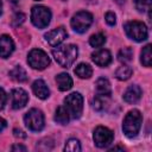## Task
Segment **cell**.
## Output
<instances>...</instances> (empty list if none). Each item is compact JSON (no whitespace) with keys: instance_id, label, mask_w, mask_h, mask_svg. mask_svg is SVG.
Wrapping results in <instances>:
<instances>
[{"instance_id":"19","label":"cell","mask_w":152,"mask_h":152,"mask_svg":"<svg viewBox=\"0 0 152 152\" xmlns=\"http://www.w3.org/2000/svg\"><path fill=\"white\" fill-rule=\"evenodd\" d=\"M75 74L80 78H89L93 75V69H91V66L89 64L81 63L75 68Z\"/></svg>"},{"instance_id":"32","label":"cell","mask_w":152,"mask_h":152,"mask_svg":"<svg viewBox=\"0 0 152 152\" xmlns=\"http://www.w3.org/2000/svg\"><path fill=\"white\" fill-rule=\"evenodd\" d=\"M12 151H26V147L23 145H14L12 146Z\"/></svg>"},{"instance_id":"18","label":"cell","mask_w":152,"mask_h":152,"mask_svg":"<svg viewBox=\"0 0 152 152\" xmlns=\"http://www.w3.org/2000/svg\"><path fill=\"white\" fill-rule=\"evenodd\" d=\"M69 120H70V115H69L68 110L65 109L64 106H59L55 114V121L61 125H66L69 122Z\"/></svg>"},{"instance_id":"5","label":"cell","mask_w":152,"mask_h":152,"mask_svg":"<svg viewBox=\"0 0 152 152\" xmlns=\"http://www.w3.org/2000/svg\"><path fill=\"white\" fill-rule=\"evenodd\" d=\"M32 24L38 28H44L50 24L51 12L45 6H34L31 12Z\"/></svg>"},{"instance_id":"17","label":"cell","mask_w":152,"mask_h":152,"mask_svg":"<svg viewBox=\"0 0 152 152\" xmlns=\"http://www.w3.org/2000/svg\"><path fill=\"white\" fill-rule=\"evenodd\" d=\"M110 91H112V89H110V84H109L108 80L101 77V78H99L96 81V93H97V95H107V96H109Z\"/></svg>"},{"instance_id":"20","label":"cell","mask_w":152,"mask_h":152,"mask_svg":"<svg viewBox=\"0 0 152 152\" xmlns=\"http://www.w3.org/2000/svg\"><path fill=\"white\" fill-rule=\"evenodd\" d=\"M10 76L12 80H14L17 82H25L27 80V74L21 66H15L13 70H11Z\"/></svg>"},{"instance_id":"29","label":"cell","mask_w":152,"mask_h":152,"mask_svg":"<svg viewBox=\"0 0 152 152\" xmlns=\"http://www.w3.org/2000/svg\"><path fill=\"white\" fill-rule=\"evenodd\" d=\"M24 20H25V15H24L23 13H17V14L13 17V21H12V24H13L14 26H19L20 24L24 23Z\"/></svg>"},{"instance_id":"15","label":"cell","mask_w":152,"mask_h":152,"mask_svg":"<svg viewBox=\"0 0 152 152\" xmlns=\"http://www.w3.org/2000/svg\"><path fill=\"white\" fill-rule=\"evenodd\" d=\"M32 89H33L34 95L42 100L49 97V95H50V90L43 80H36L32 84Z\"/></svg>"},{"instance_id":"28","label":"cell","mask_w":152,"mask_h":152,"mask_svg":"<svg viewBox=\"0 0 152 152\" xmlns=\"http://www.w3.org/2000/svg\"><path fill=\"white\" fill-rule=\"evenodd\" d=\"M104 19H106V23L108 25H110V26L115 25V23H116V17H115V14L113 12H107L106 15H104Z\"/></svg>"},{"instance_id":"1","label":"cell","mask_w":152,"mask_h":152,"mask_svg":"<svg viewBox=\"0 0 152 152\" xmlns=\"http://www.w3.org/2000/svg\"><path fill=\"white\" fill-rule=\"evenodd\" d=\"M77 53H78L77 46L72 44L57 46L52 50V56L55 57L56 62L63 68H69L76 61Z\"/></svg>"},{"instance_id":"27","label":"cell","mask_w":152,"mask_h":152,"mask_svg":"<svg viewBox=\"0 0 152 152\" xmlns=\"http://www.w3.org/2000/svg\"><path fill=\"white\" fill-rule=\"evenodd\" d=\"M134 2L139 12H146L151 10V0H134Z\"/></svg>"},{"instance_id":"26","label":"cell","mask_w":152,"mask_h":152,"mask_svg":"<svg viewBox=\"0 0 152 152\" xmlns=\"http://www.w3.org/2000/svg\"><path fill=\"white\" fill-rule=\"evenodd\" d=\"M65 151H70V152H78L81 151V145L80 141L77 139H69L64 146Z\"/></svg>"},{"instance_id":"7","label":"cell","mask_w":152,"mask_h":152,"mask_svg":"<svg viewBox=\"0 0 152 152\" xmlns=\"http://www.w3.org/2000/svg\"><path fill=\"white\" fill-rule=\"evenodd\" d=\"M24 121H25V125L27 126V128L31 131H34V132H38V131L43 129V127H44V115H43L42 110L36 109V108L30 109L25 114Z\"/></svg>"},{"instance_id":"22","label":"cell","mask_w":152,"mask_h":152,"mask_svg":"<svg viewBox=\"0 0 152 152\" xmlns=\"http://www.w3.org/2000/svg\"><path fill=\"white\" fill-rule=\"evenodd\" d=\"M133 57V50L131 48H124L119 51L118 53V59L121 62V63H126V62H129Z\"/></svg>"},{"instance_id":"21","label":"cell","mask_w":152,"mask_h":152,"mask_svg":"<svg viewBox=\"0 0 152 152\" xmlns=\"http://www.w3.org/2000/svg\"><path fill=\"white\" fill-rule=\"evenodd\" d=\"M132 72H133V70H132L131 66H128V65H122V66H120V68L115 71V77H116L118 80H120V81H126V80H128V78L132 76Z\"/></svg>"},{"instance_id":"9","label":"cell","mask_w":152,"mask_h":152,"mask_svg":"<svg viewBox=\"0 0 152 152\" xmlns=\"http://www.w3.org/2000/svg\"><path fill=\"white\" fill-rule=\"evenodd\" d=\"M113 138H114L113 132L107 127L99 126L94 131V141H95V145L100 148H104L109 144H112Z\"/></svg>"},{"instance_id":"33","label":"cell","mask_w":152,"mask_h":152,"mask_svg":"<svg viewBox=\"0 0 152 152\" xmlns=\"http://www.w3.org/2000/svg\"><path fill=\"white\" fill-rule=\"evenodd\" d=\"M6 125H7L6 120H5V119H2V118H0V132L6 127Z\"/></svg>"},{"instance_id":"10","label":"cell","mask_w":152,"mask_h":152,"mask_svg":"<svg viewBox=\"0 0 152 152\" xmlns=\"http://www.w3.org/2000/svg\"><path fill=\"white\" fill-rule=\"evenodd\" d=\"M27 101H28V95L24 89L17 88V89H13L11 91V104H12V108L20 109V108L25 107Z\"/></svg>"},{"instance_id":"8","label":"cell","mask_w":152,"mask_h":152,"mask_svg":"<svg viewBox=\"0 0 152 152\" xmlns=\"http://www.w3.org/2000/svg\"><path fill=\"white\" fill-rule=\"evenodd\" d=\"M27 63L33 69L43 70V69H45L50 64V58H49V56L43 50H40V49H33L28 53Z\"/></svg>"},{"instance_id":"14","label":"cell","mask_w":152,"mask_h":152,"mask_svg":"<svg viewBox=\"0 0 152 152\" xmlns=\"http://www.w3.org/2000/svg\"><path fill=\"white\" fill-rule=\"evenodd\" d=\"M141 93L142 91H141L139 86H137V84L129 86L126 89V91L124 93V100L128 103H135L141 97Z\"/></svg>"},{"instance_id":"37","label":"cell","mask_w":152,"mask_h":152,"mask_svg":"<svg viewBox=\"0 0 152 152\" xmlns=\"http://www.w3.org/2000/svg\"><path fill=\"white\" fill-rule=\"evenodd\" d=\"M10 1H12V2H17L18 0H10Z\"/></svg>"},{"instance_id":"34","label":"cell","mask_w":152,"mask_h":152,"mask_svg":"<svg viewBox=\"0 0 152 152\" xmlns=\"http://www.w3.org/2000/svg\"><path fill=\"white\" fill-rule=\"evenodd\" d=\"M114 150H120V151H124V147H120V146H114L110 148V151H114Z\"/></svg>"},{"instance_id":"30","label":"cell","mask_w":152,"mask_h":152,"mask_svg":"<svg viewBox=\"0 0 152 152\" xmlns=\"http://www.w3.org/2000/svg\"><path fill=\"white\" fill-rule=\"evenodd\" d=\"M6 101H7V95L4 91V89L0 88V109L4 108V106L6 104Z\"/></svg>"},{"instance_id":"2","label":"cell","mask_w":152,"mask_h":152,"mask_svg":"<svg viewBox=\"0 0 152 152\" xmlns=\"http://www.w3.org/2000/svg\"><path fill=\"white\" fill-rule=\"evenodd\" d=\"M141 122H142V115L138 109H133L128 112L122 124V129H124L125 135L128 138L135 137L140 131Z\"/></svg>"},{"instance_id":"4","label":"cell","mask_w":152,"mask_h":152,"mask_svg":"<svg viewBox=\"0 0 152 152\" xmlns=\"http://www.w3.org/2000/svg\"><path fill=\"white\" fill-rule=\"evenodd\" d=\"M125 31H126V34L135 40V42H142L147 38V27L144 23L141 21H137V20H133V21H128L126 25H125Z\"/></svg>"},{"instance_id":"6","label":"cell","mask_w":152,"mask_h":152,"mask_svg":"<svg viewBox=\"0 0 152 152\" xmlns=\"http://www.w3.org/2000/svg\"><path fill=\"white\" fill-rule=\"evenodd\" d=\"M91 24H93V15L86 11L77 12L71 19V27L78 33H84L90 27Z\"/></svg>"},{"instance_id":"31","label":"cell","mask_w":152,"mask_h":152,"mask_svg":"<svg viewBox=\"0 0 152 152\" xmlns=\"http://www.w3.org/2000/svg\"><path fill=\"white\" fill-rule=\"evenodd\" d=\"M13 133H14V135H15L17 138H26V134H24V132L20 131V129H18V128H15V129L13 131Z\"/></svg>"},{"instance_id":"25","label":"cell","mask_w":152,"mask_h":152,"mask_svg":"<svg viewBox=\"0 0 152 152\" xmlns=\"http://www.w3.org/2000/svg\"><path fill=\"white\" fill-rule=\"evenodd\" d=\"M151 45L147 44L142 51H141V63L145 65V66H151Z\"/></svg>"},{"instance_id":"12","label":"cell","mask_w":152,"mask_h":152,"mask_svg":"<svg viewBox=\"0 0 152 152\" xmlns=\"http://www.w3.org/2000/svg\"><path fill=\"white\" fill-rule=\"evenodd\" d=\"M14 50V43L10 36L2 34L0 36V57L7 58Z\"/></svg>"},{"instance_id":"16","label":"cell","mask_w":152,"mask_h":152,"mask_svg":"<svg viewBox=\"0 0 152 152\" xmlns=\"http://www.w3.org/2000/svg\"><path fill=\"white\" fill-rule=\"evenodd\" d=\"M56 82H57L58 89L62 91L69 90L72 87V80L66 72H62L58 76H56Z\"/></svg>"},{"instance_id":"3","label":"cell","mask_w":152,"mask_h":152,"mask_svg":"<svg viewBox=\"0 0 152 152\" xmlns=\"http://www.w3.org/2000/svg\"><path fill=\"white\" fill-rule=\"evenodd\" d=\"M64 107L68 110L70 118L77 119L82 114L83 109V97L80 93H71L64 99Z\"/></svg>"},{"instance_id":"24","label":"cell","mask_w":152,"mask_h":152,"mask_svg":"<svg viewBox=\"0 0 152 152\" xmlns=\"http://www.w3.org/2000/svg\"><path fill=\"white\" fill-rule=\"evenodd\" d=\"M104 43H106V37H104V34H102V33L93 34V36L89 38V44H90L93 48H100V46H102Z\"/></svg>"},{"instance_id":"13","label":"cell","mask_w":152,"mask_h":152,"mask_svg":"<svg viewBox=\"0 0 152 152\" xmlns=\"http://www.w3.org/2000/svg\"><path fill=\"white\" fill-rule=\"evenodd\" d=\"M91 58H93L94 63L97 64L99 66H107L112 62L110 52L108 50H104V49H101V50H97V51L93 52Z\"/></svg>"},{"instance_id":"23","label":"cell","mask_w":152,"mask_h":152,"mask_svg":"<svg viewBox=\"0 0 152 152\" xmlns=\"http://www.w3.org/2000/svg\"><path fill=\"white\" fill-rule=\"evenodd\" d=\"M107 95H96V97L93 101V107L96 110H103L107 106Z\"/></svg>"},{"instance_id":"35","label":"cell","mask_w":152,"mask_h":152,"mask_svg":"<svg viewBox=\"0 0 152 152\" xmlns=\"http://www.w3.org/2000/svg\"><path fill=\"white\" fill-rule=\"evenodd\" d=\"M115 2L119 4V5H122V4L125 2V0H115Z\"/></svg>"},{"instance_id":"36","label":"cell","mask_w":152,"mask_h":152,"mask_svg":"<svg viewBox=\"0 0 152 152\" xmlns=\"http://www.w3.org/2000/svg\"><path fill=\"white\" fill-rule=\"evenodd\" d=\"M1 8H2V4H1V0H0V14H1Z\"/></svg>"},{"instance_id":"38","label":"cell","mask_w":152,"mask_h":152,"mask_svg":"<svg viewBox=\"0 0 152 152\" xmlns=\"http://www.w3.org/2000/svg\"><path fill=\"white\" fill-rule=\"evenodd\" d=\"M37 1H39V0H37Z\"/></svg>"},{"instance_id":"11","label":"cell","mask_w":152,"mask_h":152,"mask_svg":"<svg viewBox=\"0 0 152 152\" xmlns=\"http://www.w3.org/2000/svg\"><path fill=\"white\" fill-rule=\"evenodd\" d=\"M44 37H45L46 42H48L50 45L57 46V45H59V44L68 37V33H66L65 28H64L63 26H61V27H57V28H55V30L49 31L48 33H45Z\"/></svg>"}]
</instances>
